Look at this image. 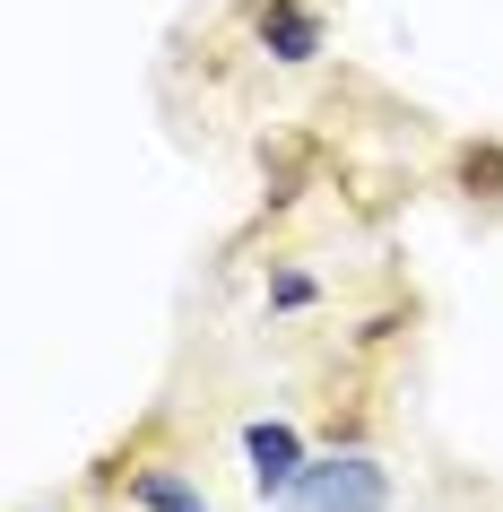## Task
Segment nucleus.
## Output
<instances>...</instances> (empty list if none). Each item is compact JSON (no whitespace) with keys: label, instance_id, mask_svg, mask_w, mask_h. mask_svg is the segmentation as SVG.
Masks as SVG:
<instances>
[{"label":"nucleus","instance_id":"obj_1","mask_svg":"<svg viewBox=\"0 0 503 512\" xmlns=\"http://www.w3.org/2000/svg\"><path fill=\"white\" fill-rule=\"evenodd\" d=\"M391 504H399L391 460H373V452L304 460V478L287 486V512H391Z\"/></svg>","mask_w":503,"mask_h":512},{"label":"nucleus","instance_id":"obj_2","mask_svg":"<svg viewBox=\"0 0 503 512\" xmlns=\"http://www.w3.org/2000/svg\"><path fill=\"white\" fill-rule=\"evenodd\" d=\"M235 443H243V469H252V495L261 504H287V486L304 478V434L287 417H252Z\"/></svg>","mask_w":503,"mask_h":512},{"label":"nucleus","instance_id":"obj_3","mask_svg":"<svg viewBox=\"0 0 503 512\" xmlns=\"http://www.w3.org/2000/svg\"><path fill=\"white\" fill-rule=\"evenodd\" d=\"M252 35H261V53L278 70H304V61L330 53V27H321V9H304V0H261L252 9Z\"/></svg>","mask_w":503,"mask_h":512},{"label":"nucleus","instance_id":"obj_4","mask_svg":"<svg viewBox=\"0 0 503 512\" xmlns=\"http://www.w3.org/2000/svg\"><path fill=\"white\" fill-rule=\"evenodd\" d=\"M122 495H131V512H217L200 486H191V469H174V460H148V469H131L122 478Z\"/></svg>","mask_w":503,"mask_h":512},{"label":"nucleus","instance_id":"obj_5","mask_svg":"<svg viewBox=\"0 0 503 512\" xmlns=\"http://www.w3.org/2000/svg\"><path fill=\"white\" fill-rule=\"evenodd\" d=\"M304 304H321V278L304 261H278L269 270V313H304Z\"/></svg>","mask_w":503,"mask_h":512},{"label":"nucleus","instance_id":"obj_6","mask_svg":"<svg viewBox=\"0 0 503 512\" xmlns=\"http://www.w3.org/2000/svg\"><path fill=\"white\" fill-rule=\"evenodd\" d=\"M460 183H469V191H486V200H503V148H495V139L460 157Z\"/></svg>","mask_w":503,"mask_h":512}]
</instances>
